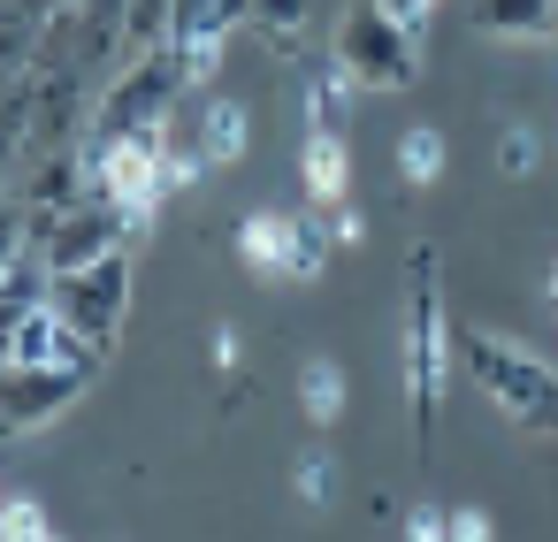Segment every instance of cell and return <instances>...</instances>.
I'll list each match as a JSON object with an SVG mask.
<instances>
[{"label":"cell","mask_w":558,"mask_h":542,"mask_svg":"<svg viewBox=\"0 0 558 542\" xmlns=\"http://www.w3.org/2000/svg\"><path fill=\"white\" fill-rule=\"evenodd\" d=\"M550 39H558V9H550Z\"/></svg>","instance_id":"cb8c5ba5"},{"label":"cell","mask_w":558,"mask_h":542,"mask_svg":"<svg viewBox=\"0 0 558 542\" xmlns=\"http://www.w3.org/2000/svg\"><path fill=\"white\" fill-rule=\"evenodd\" d=\"M383 9H390V16H405V24L421 32V24H428V9H436V0H383Z\"/></svg>","instance_id":"7402d4cb"},{"label":"cell","mask_w":558,"mask_h":542,"mask_svg":"<svg viewBox=\"0 0 558 542\" xmlns=\"http://www.w3.org/2000/svg\"><path fill=\"white\" fill-rule=\"evenodd\" d=\"M306 16H314V0H253V24L276 39V32H306Z\"/></svg>","instance_id":"2e32d148"},{"label":"cell","mask_w":558,"mask_h":542,"mask_svg":"<svg viewBox=\"0 0 558 542\" xmlns=\"http://www.w3.org/2000/svg\"><path fill=\"white\" fill-rule=\"evenodd\" d=\"M337 70H344L360 93H398V85H413V70H421L413 24L390 16L383 0H360V9L344 16V32H337Z\"/></svg>","instance_id":"7a4b0ae2"},{"label":"cell","mask_w":558,"mask_h":542,"mask_svg":"<svg viewBox=\"0 0 558 542\" xmlns=\"http://www.w3.org/2000/svg\"><path fill=\"white\" fill-rule=\"evenodd\" d=\"M451 534H466V542H482V534H489V512H474V504H466V512H451Z\"/></svg>","instance_id":"44dd1931"},{"label":"cell","mask_w":558,"mask_h":542,"mask_svg":"<svg viewBox=\"0 0 558 542\" xmlns=\"http://www.w3.org/2000/svg\"><path fill=\"white\" fill-rule=\"evenodd\" d=\"M85 390V367H9V428H39L54 420L70 397Z\"/></svg>","instance_id":"ba28073f"},{"label":"cell","mask_w":558,"mask_h":542,"mask_svg":"<svg viewBox=\"0 0 558 542\" xmlns=\"http://www.w3.org/2000/svg\"><path fill=\"white\" fill-rule=\"evenodd\" d=\"M184 85H192V77H184V54H177V47H161V54H138V62H131V70L116 77V93H108V100L93 108V138L161 131Z\"/></svg>","instance_id":"3957f363"},{"label":"cell","mask_w":558,"mask_h":542,"mask_svg":"<svg viewBox=\"0 0 558 542\" xmlns=\"http://www.w3.org/2000/svg\"><path fill=\"white\" fill-rule=\"evenodd\" d=\"M62 9H77V0H9V24H32V32H39V24H54Z\"/></svg>","instance_id":"ac0fdd59"},{"label":"cell","mask_w":558,"mask_h":542,"mask_svg":"<svg viewBox=\"0 0 558 542\" xmlns=\"http://www.w3.org/2000/svg\"><path fill=\"white\" fill-rule=\"evenodd\" d=\"M459 359H466V374H474L520 428H550V435H558V374H550L543 359H527V352L505 344V336H459Z\"/></svg>","instance_id":"6da1fadb"},{"label":"cell","mask_w":558,"mask_h":542,"mask_svg":"<svg viewBox=\"0 0 558 542\" xmlns=\"http://www.w3.org/2000/svg\"><path fill=\"white\" fill-rule=\"evenodd\" d=\"M9 534H16V542H24V534H32V542H39V534H47V512H39V504H24V496H16V504H9Z\"/></svg>","instance_id":"d6986e66"},{"label":"cell","mask_w":558,"mask_h":542,"mask_svg":"<svg viewBox=\"0 0 558 542\" xmlns=\"http://www.w3.org/2000/svg\"><path fill=\"white\" fill-rule=\"evenodd\" d=\"M39 230V252L54 260V268H85V260H100V252H116L138 222L108 199V192H85L70 214H54V222H32Z\"/></svg>","instance_id":"8992f818"},{"label":"cell","mask_w":558,"mask_h":542,"mask_svg":"<svg viewBox=\"0 0 558 542\" xmlns=\"http://www.w3.org/2000/svg\"><path fill=\"white\" fill-rule=\"evenodd\" d=\"M54 306H62L93 344H116V329H123V313H131V260H123V245L100 252V260H85V268H54Z\"/></svg>","instance_id":"5b68a950"},{"label":"cell","mask_w":558,"mask_h":542,"mask_svg":"<svg viewBox=\"0 0 558 542\" xmlns=\"http://www.w3.org/2000/svg\"><path fill=\"white\" fill-rule=\"evenodd\" d=\"M238 260H245L253 275L306 283V275L329 260V222H314V214H245V222H238Z\"/></svg>","instance_id":"277c9868"},{"label":"cell","mask_w":558,"mask_h":542,"mask_svg":"<svg viewBox=\"0 0 558 542\" xmlns=\"http://www.w3.org/2000/svg\"><path fill=\"white\" fill-rule=\"evenodd\" d=\"M451 359H459V336H444V306H436V291H421L413 298V329H405V390H413V412L421 420L436 412Z\"/></svg>","instance_id":"52a82bcc"},{"label":"cell","mask_w":558,"mask_h":542,"mask_svg":"<svg viewBox=\"0 0 558 542\" xmlns=\"http://www.w3.org/2000/svg\"><path fill=\"white\" fill-rule=\"evenodd\" d=\"M123 47L131 54L177 47V0H131V9H123Z\"/></svg>","instance_id":"7c38bea8"},{"label":"cell","mask_w":558,"mask_h":542,"mask_svg":"<svg viewBox=\"0 0 558 542\" xmlns=\"http://www.w3.org/2000/svg\"><path fill=\"white\" fill-rule=\"evenodd\" d=\"M550 9L558 0H474L466 24L482 39H550Z\"/></svg>","instance_id":"9c48e42d"},{"label":"cell","mask_w":558,"mask_h":542,"mask_svg":"<svg viewBox=\"0 0 558 542\" xmlns=\"http://www.w3.org/2000/svg\"><path fill=\"white\" fill-rule=\"evenodd\" d=\"M535 161H543V138H535V131H527V123H520V131H505V138H497V169H505V176H527V169H535Z\"/></svg>","instance_id":"e0dca14e"},{"label":"cell","mask_w":558,"mask_h":542,"mask_svg":"<svg viewBox=\"0 0 558 542\" xmlns=\"http://www.w3.org/2000/svg\"><path fill=\"white\" fill-rule=\"evenodd\" d=\"M306 199L314 207H337L344 184H352V161H344V131H306Z\"/></svg>","instance_id":"8fae6325"},{"label":"cell","mask_w":558,"mask_h":542,"mask_svg":"<svg viewBox=\"0 0 558 542\" xmlns=\"http://www.w3.org/2000/svg\"><path fill=\"white\" fill-rule=\"evenodd\" d=\"M550 313H558V260H550Z\"/></svg>","instance_id":"603a6c76"},{"label":"cell","mask_w":558,"mask_h":542,"mask_svg":"<svg viewBox=\"0 0 558 542\" xmlns=\"http://www.w3.org/2000/svg\"><path fill=\"white\" fill-rule=\"evenodd\" d=\"M245 138H253L245 100H207V108H199V153H207V169L245 161Z\"/></svg>","instance_id":"30bf717a"},{"label":"cell","mask_w":558,"mask_h":542,"mask_svg":"<svg viewBox=\"0 0 558 542\" xmlns=\"http://www.w3.org/2000/svg\"><path fill=\"white\" fill-rule=\"evenodd\" d=\"M299 496L306 504H337V458L329 451H306L299 458Z\"/></svg>","instance_id":"9a60e30c"},{"label":"cell","mask_w":558,"mask_h":542,"mask_svg":"<svg viewBox=\"0 0 558 542\" xmlns=\"http://www.w3.org/2000/svg\"><path fill=\"white\" fill-rule=\"evenodd\" d=\"M405 534H421V542H428V534H451V512H436V504H413V512H405Z\"/></svg>","instance_id":"ffe728a7"},{"label":"cell","mask_w":558,"mask_h":542,"mask_svg":"<svg viewBox=\"0 0 558 542\" xmlns=\"http://www.w3.org/2000/svg\"><path fill=\"white\" fill-rule=\"evenodd\" d=\"M299 405H306L314 428H329V420L344 412V374H337V359H306V367H299Z\"/></svg>","instance_id":"4fadbf2b"},{"label":"cell","mask_w":558,"mask_h":542,"mask_svg":"<svg viewBox=\"0 0 558 542\" xmlns=\"http://www.w3.org/2000/svg\"><path fill=\"white\" fill-rule=\"evenodd\" d=\"M398 176H405V184H436V176H444V131H436V123H413V131L398 138Z\"/></svg>","instance_id":"5bb4252c"}]
</instances>
